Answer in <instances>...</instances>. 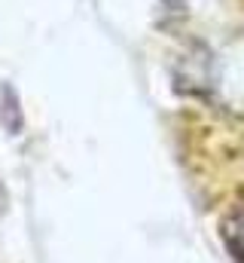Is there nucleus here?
<instances>
[{"label":"nucleus","instance_id":"f257e3e1","mask_svg":"<svg viewBox=\"0 0 244 263\" xmlns=\"http://www.w3.org/2000/svg\"><path fill=\"white\" fill-rule=\"evenodd\" d=\"M0 123L9 135L22 129V110H18V95L12 92V86L0 89Z\"/></svg>","mask_w":244,"mask_h":263}]
</instances>
